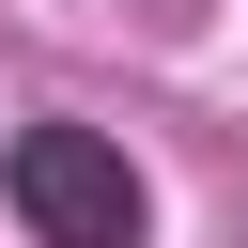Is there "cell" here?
Wrapping results in <instances>:
<instances>
[{"label": "cell", "instance_id": "6da1fadb", "mask_svg": "<svg viewBox=\"0 0 248 248\" xmlns=\"http://www.w3.org/2000/svg\"><path fill=\"white\" fill-rule=\"evenodd\" d=\"M0 186H16L31 248H140V232H155V186H140L124 140H93V124H31Z\"/></svg>", "mask_w": 248, "mask_h": 248}]
</instances>
